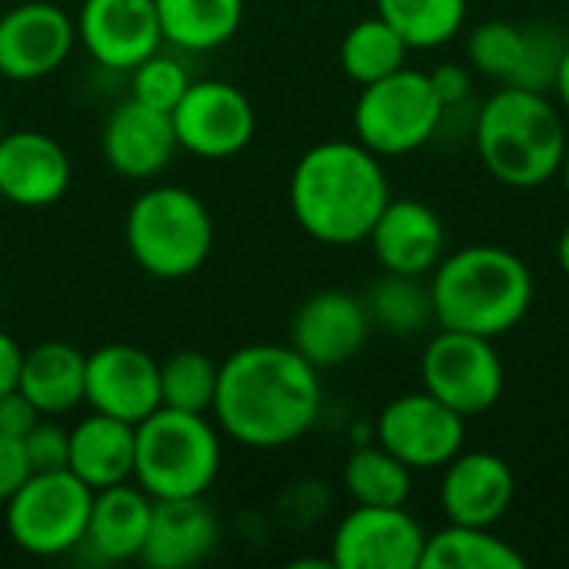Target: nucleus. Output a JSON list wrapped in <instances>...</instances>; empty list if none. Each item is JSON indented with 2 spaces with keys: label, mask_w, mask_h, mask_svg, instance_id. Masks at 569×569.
I'll return each mask as SVG.
<instances>
[{
  "label": "nucleus",
  "mask_w": 569,
  "mask_h": 569,
  "mask_svg": "<svg viewBox=\"0 0 569 569\" xmlns=\"http://www.w3.org/2000/svg\"><path fill=\"white\" fill-rule=\"evenodd\" d=\"M320 370L290 343H250L220 363L213 423L250 450H280L307 437L320 417Z\"/></svg>",
  "instance_id": "nucleus-1"
},
{
  "label": "nucleus",
  "mask_w": 569,
  "mask_h": 569,
  "mask_svg": "<svg viewBox=\"0 0 569 569\" xmlns=\"http://www.w3.org/2000/svg\"><path fill=\"white\" fill-rule=\"evenodd\" d=\"M387 203V170L360 140L313 143L290 173L293 220L307 237L327 247H353L367 240Z\"/></svg>",
  "instance_id": "nucleus-2"
},
{
  "label": "nucleus",
  "mask_w": 569,
  "mask_h": 569,
  "mask_svg": "<svg viewBox=\"0 0 569 569\" xmlns=\"http://www.w3.org/2000/svg\"><path fill=\"white\" fill-rule=\"evenodd\" d=\"M433 320L443 330L503 337L533 307V273L507 247L477 243L443 253L430 277Z\"/></svg>",
  "instance_id": "nucleus-3"
},
{
  "label": "nucleus",
  "mask_w": 569,
  "mask_h": 569,
  "mask_svg": "<svg viewBox=\"0 0 569 569\" xmlns=\"http://www.w3.org/2000/svg\"><path fill=\"white\" fill-rule=\"evenodd\" d=\"M567 143L563 117L540 90L500 87L477 113V153L507 187L530 190L560 177Z\"/></svg>",
  "instance_id": "nucleus-4"
},
{
  "label": "nucleus",
  "mask_w": 569,
  "mask_h": 569,
  "mask_svg": "<svg viewBox=\"0 0 569 569\" xmlns=\"http://www.w3.org/2000/svg\"><path fill=\"white\" fill-rule=\"evenodd\" d=\"M123 240L143 273L157 280H187L213 250V217L193 190L160 183L130 203Z\"/></svg>",
  "instance_id": "nucleus-5"
},
{
  "label": "nucleus",
  "mask_w": 569,
  "mask_h": 569,
  "mask_svg": "<svg viewBox=\"0 0 569 569\" xmlns=\"http://www.w3.org/2000/svg\"><path fill=\"white\" fill-rule=\"evenodd\" d=\"M223 463L220 430L210 413L157 407L137 423L133 483L153 500L207 497Z\"/></svg>",
  "instance_id": "nucleus-6"
},
{
  "label": "nucleus",
  "mask_w": 569,
  "mask_h": 569,
  "mask_svg": "<svg viewBox=\"0 0 569 569\" xmlns=\"http://www.w3.org/2000/svg\"><path fill=\"white\" fill-rule=\"evenodd\" d=\"M447 113L427 70L400 67L397 73L360 87L353 107L357 140L377 157H407L433 140Z\"/></svg>",
  "instance_id": "nucleus-7"
},
{
  "label": "nucleus",
  "mask_w": 569,
  "mask_h": 569,
  "mask_svg": "<svg viewBox=\"0 0 569 569\" xmlns=\"http://www.w3.org/2000/svg\"><path fill=\"white\" fill-rule=\"evenodd\" d=\"M93 490L70 470L30 473L3 503L7 537L17 550L50 560L83 547Z\"/></svg>",
  "instance_id": "nucleus-8"
},
{
  "label": "nucleus",
  "mask_w": 569,
  "mask_h": 569,
  "mask_svg": "<svg viewBox=\"0 0 569 569\" xmlns=\"http://www.w3.org/2000/svg\"><path fill=\"white\" fill-rule=\"evenodd\" d=\"M420 377L427 393H433L467 420L493 410L507 387V370L490 337L443 327L423 350Z\"/></svg>",
  "instance_id": "nucleus-9"
},
{
  "label": "nucleus",
  "mask_w": 569,
  "mask_h": 569,
  "mask_svg": "<svg viewBox=\"0 0 569 569\" xmlns=\"http://www.w3.org/2000/svg\"><path fill=\"white\" fill-rule=\"evenodd\" d=\"M177 147L200 160H227L247 150L257 133L250 97L227 80H190L170 110Z\"/></svg>",
  "instance_id": "nucleus-10"
},
{
  "label": "nucleus",
  "mask_w": 569,
  "mask_h": 569,
  "mask_svg": "<svg viewBox=\"0 0 569 569\" xmlns=\"http://www.w3.org/2000/svg\"><path fill=\"white\" fill-rule=\"evenodd\" d=\"M463 437L467 417L427 390L390 400L377 417V443L413 473L447 467L463 450Z\"/></svg>",
  "instance_id": "nucleus-11"
},
{
  "label": "nucleus",
  "mask_w": 569,
  "mask_h": 569,
  "mask_svg": "<svg viewBox=\"0 0 569 569\" xmlns=\"http://www.w3.org/2000/svg\"><path fill=\"white\" fill-rule=\"evenodd\" d=\"M77 47V20L50 3L27 0L0 13V77L30 83L57 73Z\"/></svg>",
  "instance_id": "nucleus-12"
},
{
  "label": "nucleus",
  "mask_w": 569,
  "mask_h": 569,
  "mask_svg": "<svg viewBox=\"0 0 569 569\" xmlns=\"http://www.w3.org/2000/svg\"><path fill=\"white\" fill-rule=\"evenodd\" d=\"M427 533L407 507H357L337 523L330 563L337 569H420Z\"/></svg>",
  "instance_id": "nucleus-13"
},
{
  "label": "nucleus",
  "mask_w": 569,
  "mask_h": 569,
  "mask_svg": "<svg viewBox=\"0 0 569 569\" xmlns=\"http://www.w3.org/2000/svg\"><path fill=\"white\" fill-rule=\"evenodd\" d=\"M77 40L103 70L130 73L163 47L153 0H83L77 13Z\"/></svg>",
  "instance_id": "nucleus-14"
},
{
  "label": "nucleus",
  "mask_w": 569,
  "mask_h": 569,
  "mask_svg": "<svg viewBox=\"0 0 569 569\" xmlns=\"http://www.w3.org/2000/svg\"><path fill=\"white\" fill-rule=\"evenodd\" d=\"M83 403L123 423H143L160 407V363L133 343H107L87 353Z\"/></svg>",
  "instance_id": "nucleus-15"
},
{
  "label": "nucleus",
  "mask_w": 569,
  "mask_h": 569,
  "mask_svg": "<svg viewBox=\"0 0 569 569\" xmlns=\"http://www.w3.org/2000/svg\"><path fill=\"white\" fill-rule=\"evenodd\" d=\"M367 303L347 290H320L307 297L290 320V347L317 370L350 363L370 337Z\"/></svg>",
  "instance_id": "nucleus-16"
},
{
  "label": "nucleus",
  "mask_w": 569,
  "mask_h": 569,
  "mask_svg": "<svg viewBox=\"0 0 569 569\" xmlns=\"http://www.w3.org/2000/svg\"><path fill=\"white\" fill-rule=\"evenodd\" d=\"M70 187V157L43 130H7L0 137V200L43 210Z\"/></svg>",
  "instance_id": "nucleus-17"
},
{
  "label": "nucleus",
  "mask_w": 569,
  "mask_h": 569,
  "mask_svg": "<svg viewBox=\"0 0 569 569\" xmlns=\"http://www.w3.org/2000/svg\"><path fill=\"white\" fill-rule=\"evenodd\" d=\"M100 150L113 173L127 180H150L173 160L180 147L167 110L127 97L110 110L100 133Z\"/></svg>",
  "instance_id": "nucleus-18"
},
{
  "label": "nucleus",
  "mask_w": 569,
  "mask_h": 569,
  "mask_svg": "<svg viewBox=\"0 0 569 569\" xmlns=\"http://www.w3.org/2000/svg\"><path fill=\"white\" fill-rule=\"evenodd\" d=\"M517 493V477L510 463L487 450L457 453L443 467L440 503L450 523L467 527H497L510 510Z\"/></svg>",
  "instance_id": "nucleus-19"
},
{
  "label": "nucleus",
  "mask_w": 569,
  "mask_h": 569,
  "mask_svg": "<svg viewBox=\"0 0 569 569\" xmlns=\"http://www.w3.org/2000/svg\"><path fill=\"white\" fill-rule=\"evenodd\" d=\"M370 247L383 273L427 277L443 260L447 230L433 207L420 200H393L383 207L370 230Z\"/></svg>",
  "instance_id": "nucleus-20"
},
{
  "label": "nucleus",
  "mask_w": 569,
  "mask_h": 569,
  "mask_svg": "<svg viewBox=\"0 0 569 569\" xmlns=\"http://www.w3.org/2000/svg\"><path fill=\"white\" fill-rule=\"evenodd\" d=\"M217 537H220V527L203 497L153 500L140 563L153 569L197 567L213 553Z\"/></svg>",
  "instance_id": "nucleus-21"
},
{
  "label": "nucleus",
  "mask_w": 569,
  "mask_h": 569,
  "mask_svg": "<svg viewBox=\"0 0 569 569\" xmlns=\"http://www.w3.org/2000/svg\"><path fill=\"white\" fill-rule=\"evenodd\" d=\"M150 513H153V497L140 490L133 480L93 490L83 547H90L103 563L140 560L150 530Z\"/></svg>",
  "instance_id": "nucleus-22"
},
{
  "label": "nucleus",
  "mask_w": 569,
  "mask_h": 569,
  "mask_svg": "<svg viewBox=\"0 0 569 569\" xmlns=\"http://www.w3.org/2000/svg\"><path fill=\"white\" fill-rule=\"evenodd\" d=\"M133 457H137V427L117 417L90 410L70 430V457L67 470L83 480L90 490H103L113 483L133 480Z\"/></svg>",
  "instance_id": "nucleus-23"
},
{
  "label": "nucleus",
  "mask_w": 569,
  "mask_h": 569,
  "mask_svg": "<svg viewBox=\"0 0 569 569\" xmlns=\"http://www.w3.org/2000/svg\"><path fill=\"white\" fill-rule=\"evenodd\" d=\"M17 390L40 410V417H67L83 403L87 353L63 340H47L23 350Z\"/></svg>",
  "instance_id": "nucleus-24"
},
{
  "label": "nucleus",
  "mask_w": 569,
  "mask_h": 569,
  "mask_svg": "<svg viewBox=\"0 0 569 569\" xmlns=\"http://www.w3.org/2000/svg\"><path fill=\"white\" fill-rule=\"evenodd\" d=\"M163 43L207 53L237 37L243 23V0H153Z\"/></svg>",
  "instance_id": "nucleus-25"
},
{
  "label": "nucleus",
  "mask_w": 569,
  "mask_h": 569,
  "mask_svg": "<svg viewBox=\"0 0 569 569\" xmlns=\"http://www.w3.org/2000/svg\"><path fill=\"white\" fill-rule=\"evenodd\" d=\"M527 557L510 547L493 527L447 523L423 543L420 569H523Z\"/></svg>",
  "instance_id": "nucleus-26"
},
{
  "label": "nucleus",
  "mask_w": 569,
  "mask_h": 569,
  "mask_svg": "<svg viewBox=\"0 0 569 569\" xmlns=\"http://www.w3.org/2000/svg\"><path fill=\"white\" fill-rule=\"evenodd\" d=\"M407 53H410L407 40L380 13L353 23L340 40V67L360 87L407 67Z\"/></svg>",
  "instance_id": "nucleus-27"
},
{
  "label": "nucleus",
  "mask_w": 569,
  "mask_h": 569,
  "mask_svg": "<svg viewBox=\"0 0 569 569\" xmlns=\"http://www.w3.org/2000/svg\"><path fill=\"white\" fill-rule=\"evenodd\" d=\"M343 487L357 507H407L413 470L380 443L360 447L343 463Z\"/></svg>",
  "instance_id": "nucleus-28"
},
{
  "label": "nucleus",
  "mask_w": 569,
  "mask_h": 569,
  "mask_svg": "<svg viewBox=\"0 0 569 569\" xmlns=\"http://www.w3.org/2000/svg\"><path fill=\"white\" fill-rule=\"evenodd\" d=\"M377 13L407 40L410 50H433L463 30L467 0H377Z\"/></svg>",
  "instance_id": "nucleus-29"
},
{
  "label": "nucleus",
  "mask_w": 569,
  "mask_h": 569,
  "mask_svg": "<svg viewBox=\"0 0 569 569\" xmlns=\"http://www.w3.org/2000/svg\"><path fill=\"white\" fill-rule=\"evenodd\" d=\"M363 303H367L370 323H377L397 337H410L433 320L430 283H420V277L387 273L373 283V290Z\"/></svg>",
  "instance_id": "nucleus-30"
},
{
  "label": "nucleus",
  "mask_w": 569,
  "mask_h": 569,
  "mask_svg": "<svg viewBox=\"0 0 569 569\" xmlns=\"http://www.w3.org/2000/svg\"><path fill=\"white\" fill-rule=\"evenodd\" d=\"M220 363L203 350H177L160 363V407L210 413L217 397Z\"/></svg>",
  "instance_id": "nucleus-31"
},
{
  "label": "nucleus",
  "mask_w": 569,
  "mask_h": 569,
  "mask_svg": "<svg viewBox=\"0 0 569 569\" xmlns=\"http://www.w3.org/2000/svg\"><path fill=\"white\" fill-rule=\"evenodd\" d=\"M523 50H527V27L510 23V20H487V23L473 27L470 40H467L470 67L490 80H500L503 87H510L517 80Z\"/></svg>",
  "instance_id": "nucleus-32"
},
{
  "label": "nucleus",
  "mask_w": 569,
  "mask_h": 569,
  "mask_svg": "<svg viewBox=\"0 0 569 569\" xmlns=\"http://www.w3.org/2000/svg\"><path fill=\"white\" fill-rule=\"evenodd\" d=\"M190 70L183 60L170 57V53H150L143 63H137L130 70V97L147 103V107H157V110H173L180 103V97L187 93L190 87Z\"/></svg>",
  "instance_id": "nucleus-33"
},
{
  "label": "nucleus",
  "mask_w": 569,
  "mask_h": 569,
  "mask_svg": "<svg viewBox=\"0 0 569 569\" xmlns=\"http://www.w3.org/2000/svg\"><path fill=\"white\" fill-rule=\"evenodd\" d=\"M23 453H27L30 473L67 470L70 430H63L53 417H40V420L27 430V437H23Z\"/></svg>",
  "instance_id": "nucleus-34"
},
{
  "label": "nucleus",
  "mask_w": 569,
  "mask_h": 569,
  "mask_svg": "<svg viewBox=\"0 0 569 569\" xmlns=\"http://www.w3.org/2000/svg\"><path fill=\"white\" fill-rule=\"evenodd\" d=\"M27 477H30V463L23 453V440L0 430V503H7Z\"/></svg>",
  "instance_id": "nucleus-35"
},
{
  "label": "nucleus",
  "mask_w": 569,
  "mask_h": 569,
  "mask_svg": "<svg viewBox=\"0 0 569 569\" xmlns=\"http://www.w3.org/2000/svg\"><path fill=\"white\" fill-rule=\"evenodd\" d=\"M40 420V410L13 387L10 393L0 397V430L10 433V437H27V430Z\"/></svg>",
  "instance_id": "nucleus-36"
},
{
  "label": "nucleus",
  "mask_w": 569,
  "mask_h": 569,
  "mask_svg": "<svg viewBox=\"0 0 569 569\" xmlns=\"http://www.w3.org/2000/svg\"><path fill=\"white\" fill-rule=\"evenodd\" d=\"M430 77H433V87H437L440 100L447 103V110H450L453 103H460V100L470 93V73H467V67H460V63H443V67L433 70Z\"/></svg>",
  "instance_id": "nucleus-37"
},
{
  "label": "nucleus",
  "mask_w": 569,
  "mask_h": 569,
  "mask_svg": "<svg viewBox=\"0 0 569 569\" xmlns=\"http://www.w3.org/2000/svg\"><path fill=\"white\" fill-rule=\"evenodd\" d=\"M20 363H23V347L0 330V397L10 393L20 380Z\"/></svg>",
  "instance_id": "nucleus-38"
},
{
  "label": "nucleus",
  "mask_w": 569,
  "mask_h": 569,
  "mask_svg": "<svg viewBox=\"0 0 569 569\" xmlns=\"http://www.w3.org/2000/svg\"><path fill=\"white\" fill-rule=\"evenodd\" d=\"M553 90H557V97H560L563 110L569 113V43H567V50H563V57H560L557 77H553Z\"/></svg>",
  "instance_id": "nucleus-39"
},
{
  "label": "nucleus",
  "mask_w": 569,
  "mask_h": 569,
  "mask_svg": "<svg viewBox=\"0 0 569 569\" xmlns=\"http://www.w3.org/2000/svg\"><path fill=\"white\" fill-rule=\"evenodd\" d=\"M557 263H560V270L569 277V223L563 227L560 240H557Z\"/></svg>",
  "instance_id": "nucleus-40"
},
{
  "label": "nucleus",
  "mask_w": 569,
  "mask_h": 569,
  "mask_svg": "<svg viewBox=\"0 0 569 569\" xmlns=\"http://www.w3.org/2000/svg\"><path fill=\"white\" fill-rule=\"evenodd\" d=\"M560 177H563V183H567V193H569V143H567V157H563V167H560Z\"/></svg>",
  "instance_id": "nucleus-41"
},
{
  "label": "nucleus",
  "mask_w": 569,
  "mask_h": 569,
  "mask_svg": "<svg viewBox=\"0 0 569 569\" xmlns=\"http://www.w3.org/2000/svg\"><path fill=\"white\" fill-rule=\"evenodd\" d=\"M7 133V127H3V110H0V137Z\"/></svg>",
  "instance_id": "nucleus-42"
}]
</instances>
